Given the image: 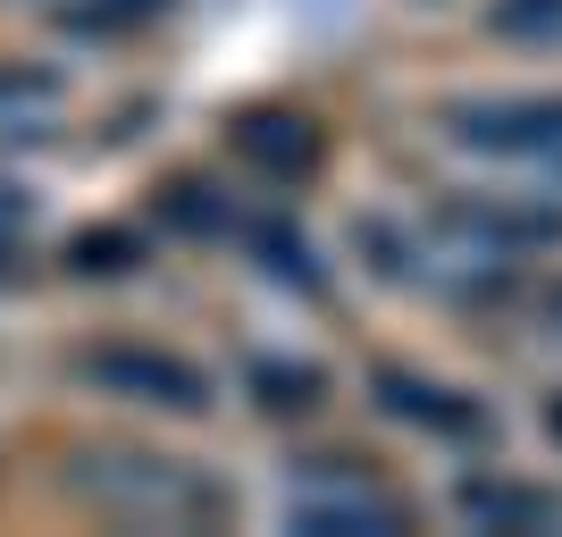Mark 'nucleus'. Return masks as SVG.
<instances>
[{
	"label": "nucleus",
	"instance_id": "obj_1",
	"mask_svg": "<svg viewBox=\"0 0 562 537\" xmlns=\"http://www.w3.org/2000/svg\"><path fill=\"white\" fill-rule=\"evenodd\" d=\"M85 378L110 387V395H135V403H168V412H202V370L168 361V353H143V345H101L85 353Z\"/></svg>",
	"mask_w": 562,
	"mask_h": 537
},
{
	"label": "nucleus",
	"instance_id": "obj_2",
	"mask_svg": "<svg viewBox=\"0 0 562 537\" xmlns=\"http://www.w3.org/2000/svg\"><path fill=\"white\" fill-rule=\"evenodd\" d=\"M235 152H244L252 168H269V177H294V168L319 160V135H311V118L252 110V118H235Z\"/></svg>",
	"mask_w": 562,
	"mask_h": 537
},
{
	"label": "nucleus",
	"instance_id": "obj_3",
	"mask_svg": "<svg viewBox=\"0 0 562 537\" xmlns=\"http://www.w3.org/2000/svg\"><path fill=\"white\" fill-rule=\"evenodd\" d=\"M462 135H470V143H513V152H529V143H554V135H562V101H520V110H462Z\"/></svg>",
	"mask_w": 562,
	"mask_h": 537
},
{
	"label": "nucleus",
	"instance_id": "obj_4",
	"mask_svg": "<svg viewBox=\"0 0 562 537\" xmlns=\"http://www.w3.org/2000/svg\"><path fill=\"white\" fill-rule=\"evenodd\" d=\"M168 0H85V9H68V25H85V34H117V25H143L160 18Z\"/></svg>",
	"mask_w": 562,
	"mask_h": 537
},
{
	"label": "nucleus",
	"instance_id": "obj_5",
	"mask_svg": "<svg viewBox=\"0 0 562 537\" xmlns=\"http://www.w3.org/2000/svg\"><path fill=\"white\" fill-rule=\"evenodd\" d=\"M470 513H513V521H554V495H529V488H470Z\"/></svg>",
	"mask_w": 562,
	"mask_h": 537
},
{
	"label": "nucleus",
	"instance_id": "obj_6",
	"mask_svg": "<svg viewBox=\"0 0 562 537\" xmlns=\"http://www.w3.org/2000/svg\"><path fill=\"white\" fill-rule=\"evenodd\" d=\"M68 260H76V269H85V278H93V269H126V260H135V235H76V244H68Z\"/></svg>",
	"mask_w": 562,
	"mask_h": 537
},
{
	"label": "nucleus",
	"instance_id": "obj_7",
	"mask_svg": "<svg viewBox=\"0 0 562 537\" xmlns=\"http://www.w3.org/2000/svg\"><path fill=\"white\" fill-rule=\"evenodd\" d=\"M495 25L504 34H562V0H504Z\"/></svg>",
	"mask_w": 562,
	"mask_h": 537
},
{
	"label": "nucleus",
	"instance_id": "obj_8",
	"mask_svg": "<svg viewBox=\"0 0 562 537\" xmlns=\"http://www.w3.org/2000/svg\"><path fill=\"white\" fill-rule=\"evenodd\" d=\"M260 387H269V403H278V412H294V403H319V370H260Z\"/></svg>",
	"mask_w": 562,
	"mask_h": 537
},
{
	"label": "nucleus",
	"instance_id": "obj_9",
	"mask_svg": "<svg viewBox=\"0 0 562 537\" xmlns=\"http://www.w3.org/2000/svg\"><path fill=\"white\" fill-rule=\"evenodd\" d=\"M34 93H50V76H34V68H0V101H34Z\"/></svg>",
	"mask_w": 562,
	"mask_h": 537
},
{
	"label": "nucleus",
	"instance_id": "obj_10",
	"mask_svg": "<svg viewBox=\"0 0 562 537\" xmlns=\"http://www.w3.org/2000/svg\"><path fill=\"white\" fill-rule=\"evenodd\" d=\"M554 437H562V403H554Z\"/></svg>",
	"mask_w": 562,
	"mask_h": 537
}]
</instances>
